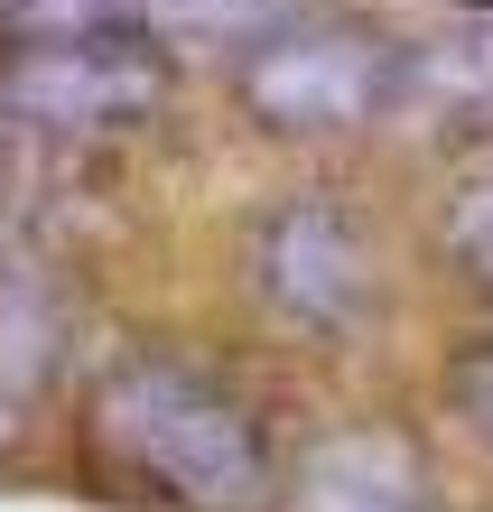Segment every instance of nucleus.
<instances>
[{
	"instance_id": "nucleus-1",
	"label": "nucleus",
	"mask_w": 493,
	"mask_h": 512,
	"mask_svg": "<svg viewBox=\"0 0 493 512\" xmlns=\"http://www.w3.org/2000/svg\"><path fill=\"white\" fill-rule=\"evenodd\" d=\"M140 447H149V466H159L168 485H187L196 503H252L261 494V457H252V438H242V419L196 401V391H168L159 429L140 419Z\"/></svg>"
},
{
	"instance_id": "nucleus-2",
	"label": "nucleus",
	"mask_w": 493,
	"mask_h": 512,
	"mask_svg": "<svg viewBox=\"0 0 493 512\" xmlns=\"http://www.w3.org/2000/svg\"><path fill=\"white\" fill-rule=\"evenodd\" d=\"M456 391H466V410L484 419V438H493V354H484V364H466V373H456Z\"/></svg>"
}]
</instances>
